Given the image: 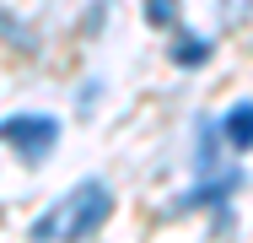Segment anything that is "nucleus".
<instances>
[{
    "label": "nucleus",
    "instance_id": "nucleus-1",
    "mask_svg": "<svg viewBox=\"0 0 253 243\" xmlns=\"http://www.w3.org/2000/svg\"><path fill=\"white\" fill-rule=\"evenodd\" d=\"M108 216H113V189L102 179H81L70 194H59L49 211L27 227V238L33 243H81V238H92Z\"/></svg>",
    "mask_w": 253,
    "mask_h": 243
},
{
    "label": "nucleus",
    "instance_id": "nucleus-2",
    "mask_svg": "<svg viewBox=\"0 0 253 243\" xmlns=\"http://www.w3.org/2000/svg\"><path fill=\"white\" fill-rule=\"evenodd\" d=\"M0 141L11 146L27 168H38L59 146V119H49V114H11V119H0Z\"/></svg>",
    "mask_w": 253,
    "mask_h": 243
},
{
    "label": "nucleus",
    "instance_id": "nucleus-3",
    "mask_svg": "<svg viewBox=\"0 0 253 243\" xmlns=\"http://www.w3.org/2000/svg\"><path fill=\"white\" fill-rule=\"evenodd\" d=\"M232 189H243V168H226L215 179H194L189 189L178 194V211H200V205H226Z\"/></svg>",
    "mask_w": 253,
    "mask_h": 243
},
{
    "label": "nucleus",
    "instance_id": "nucleus-4",
    "mask_svg": "<svg viewBox=\"0 0 253 243\" xmlns=\"http://www.w3.org/2000/svg\"><path fill=\"white\" fill-rule=\"evenodd\" d=\"M215 124H221V141L232 151H253V103H232Z\"/></svg>",
    "mask_w": 253,
    "mask_h": 243
},
{
    "label": "nucleus",
    "instance_id": "nucleus-5",
    "mask_svg": "<svg viewBox=\"0 0 253 243\" xmlns=\"http://www.w3.org/2000/svg\"><path fill=\"white\" fill-rule=\"evenodd\" d=\"M210 38H200V33H189V27H178L172 33V65H183V70H194V65H205L210 60Z\"/></svg>",
    "mask_w": 253,
    "mask_h": 243
},
{
    "label": "nucleus",
    "instance_id": "nucleus-6",
    "mask_svg": "<svg viewBox=\"0 0 253 243\" xmlns=\"http://www.w3.org/2000/svg\"><path fill=\"white\" fill-rule=\"evenodd\" d=\"M146 22L151 27H178V0H146Z\"/></svg>",
    "mask_w": 253,
    "mask_h": 243
}]
</instances>
